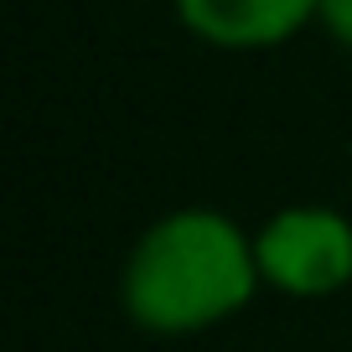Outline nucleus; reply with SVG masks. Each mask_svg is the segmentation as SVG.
I'll return each instance as SVG.
<instances>
[{"mask_svg": "<svg viewBox=\"0 0 352 352\" xmlns=\"http://www.w3.org/2000/svg\"><path fill=\"white\" fill-rule=\"evenodd\" d=\"M264 290L254 233L218 208H176L130 243L120 306L151 337H202Z\"/></svg>", "mask_w": 352, "mask_h": 352, "instance_id": "nucleus-1", "label": "nucleus"}, {"mask_svg": "<svg viewBox=\"0 0 352 352\" xmlns=\"http://www.w3.org/2000/svg\"><path fill=\"white\" fill-rule=\"evenodd\" d=\"M264 290L290 300H327L352 285V218L327 202H290L254 228Z\"/></svg>", "mask_w": 352, "mask_h": 352, "instance_id": "nucleus-2", "label": "nucleus"}, {"mask_svg": "<svg viewBox=\"0 0 352 352\" xmlns=\"http://www.w3.org/2000/svg\"><path fill=\"white\" fill-rule=\"evenodd\" d=\"M182 26L218 52H270L321 21V0H171Z\"/></svg>", "mask_w": 352, "mask_h": 352, "instance_id": "nucleus-3", "label": "nucleus"}, {"mask_svg": "<svg viewBox=\"0 0 352 352\" xmlns=\"http://www.w3.org/2000/svg\"><path fill=\"white\" fill-rule=\"evenodd\" d=\"M321 26L337 47L352 52V0H321Z\"/></svg>", "mask_w": 352, "mask_h": 352, "instance_id": "nucleus-4", "label": "nucleus"}]
</instances>
